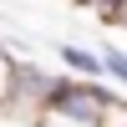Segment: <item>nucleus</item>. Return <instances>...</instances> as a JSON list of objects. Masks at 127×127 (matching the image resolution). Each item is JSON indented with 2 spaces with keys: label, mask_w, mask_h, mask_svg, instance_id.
<instances>
[{
  "label": "nucleus",
  "mask_w": 127,
  "mask_h": 127,
  "mask_svg": "<svg viewBox=\"0 0 127 127\" xmlns=\"http://www.w3.org/2000/svg\"><path fill=\"white\" fill-rule=\"evenodd\" d=\"M102 102H107V92H102L97 81H71V76H56V92H51V107L71 112V117H81V122H97Z\"/></svg>",
  "instance_id": "obj_1"
},
{
  "label": "nucleus",
  "mask_w": 127,
  "mask_h": 127,
  "mask_svg": "<svg viewBox=\"0 0 127 127\" xmlns=\"http://www.w3.org/2000/svg\"><path fill=\"white\" fill-rule=\"evenodd\" d=\"M61 61H66L81 81H97V76H102V61L92 56V51H81V46H61Z\"/></svg>",
  "instance_id": "obj_2"
},
{
  "label": "nucleus",
  "mask_w": 127,
  "mask_h": 127,
  "mask_svg": "<svg viewBox=\"0 0 127 127\" xmlns=\"http://www.w3.org/2000/svg\"><path fill=\"white\" fill-rule=\"evenodd\" d=\"M31 122L36 127H97V122H81V117H71V112H61V107H41Z\"/></svg>",
  "instance_id": "obj_3"
},
{
  "label": "nucleus",
  "mask_w": 127,
  "mask_h": 127,
  "mask_svg": "<svg viewBox=\"0 0 127 127\" xmlns=\"http://www.w3.org/2000/svg\"><path fill=\"white\" fill-rule=\"evenodd\" d=\"M97 127H127V102L122 97H107L97 112Z\"/></svg>",
  "instance_id": "obj_4"
},
{
  "label": "nucleus",
  "mask_w": 127,
  "mask_h": 127,
  "mask_svg": "<svg viewBox=\"0 0 127 127\" xmlns=\"http://www.w3.org/2000/svg\"><path fill=\"white\" fill-rule=\"evenodd\" d=\"M81 5H92L97 15H107V20H112V15H117V5H122V0H81Z\"/></svg>",
  "instance_id": "obj_5"
},
{
  "label": "nucleus",
  "mask_w": 127,
  "mask_h": 127,
  "mask_svg": "<svg viewBox=\"0 0 127 127\" xmlns=\"http://www.w3.org/2000/svg\"><path fill=\"white\" fill-rule=\"evenodd\" d=\"M112 20H122V26H127V0H122V5H117V15H112Z\"/></svg>",
  "instance_id": "obj_6"
}]
</instances>
